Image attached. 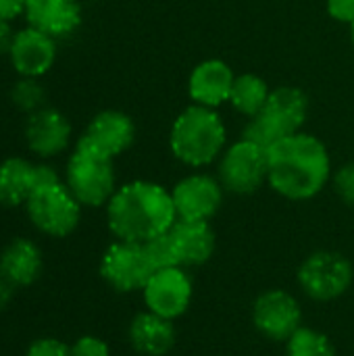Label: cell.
I'll return each instance as SVG.
<instances>
[{
  "instance_id": "1",
  "label": "cell",
  "mask_w": 354,
  "mask_h": 356,
  "mask_svg": "<svg viewBox=\"0 0 354 356\" xmlns=\"http://www.w3.org/2000/svg\"><path fill=\"white\" fill-rule=\"evenodd\" d=\"M334 165L323 140L309 131L292 134L269 148L267 186L282 198L307 202L332 184Z\"/></svg>"
},
{
  "instance_id": "2",
  "label": "cell",
  "mask_w": 354,
  "mask_h": 356,
  "mask_svg": "<svg viewBox=\"0 0 354 356\" xmlns=\"http://www.w3.org/2000/svg\"><path fill=\"white\" fill-rule=\"evenodd\" d=\"M106 209V225L115 240L148 242L167 234L175 221L171 190L150 179H134L117 188Z\"/></svg>"
},
{
  "instance_id": "3",
  "label": "cell",
  "mask_w": 354,
  "mask_h": 356,
  "mask_svg": "<svg viewBox=\"0 0 354 356\" xmlns=\"http://www.w3.org/2000/svg\"><path fill=\"white\" fill-rule=\"evenodd\" d=\"M227 144V125L215 108L190 102L169 127L171 154L192 171L217 165Z\"/></svg>"
},
{
  "instance_id": "4",
  "label": "cell",
  "mask_w": 354,
  "mask_h": 356,
  "mask_svg": "<svg viewBox=\"0 0 354 356\" xmlns=\"http://www.w3.org/2000/svg\"><path fill=\"white\" fill-rule=\"evenodd\" d=\"M309 111H311V100L307 92H303L300 88L296 86L273 88L265 108L257 117L246 119L242 138L269 150L280 140L303 131L309 119Z\"/></svg>"
},
{
  "instance_id": "5",
  "label": "cell",
  "mask_w": 354,
  "mask_h": 356,
  "mask_svg": "<svg viewBox=\"0 0 354 356\" xmlns=\"http://www.w3.org/2000/svg\"><path fill=\"white\" fill-rule=\"evenodd\" d=\"M65 186L71 190V194L79 200L81 207H106L119 188L115 159L98 154L96 150L86 148L81 144H75L67 161Z\"/></svg>"
},
{
  "instance_id": "6",
  "label": "cell",
  "mask_w": 354,
  "mask_h": 356,
  "mask_svg": "<svg viewBox=\"0 0 354 356\" xmlns=\"http://www.w3.org/2000/svg\"><path fill=\"white\" fill-rule=\"evenodd\" d=\"M217 177L227 194L250 196L259 192L267 186L269 150L240 136L219 156Z\"/></svg>"
},
{
  "instance_id": "7",
  "label": "cell",
  "mask_w": 354,
  "mask_h": 356,
  "mask_svg": "<svg viewBox=\"0 0 354 356\" xmlns=\"http://www.w3.org/2000/svg\"><path fill=\"white\" fill-rule=\"evenodd\" d=\"M81 204L65 181L35 188L25 202L31 225L50 238L71 236L81 221Z\"/></svg>"
},
{
  "instance_id": "8",
  "label": "cell",
  "mask_w": 354,
  "mask_h": 356,
  "mask_svg": "<svg viewBox=\"0 0 354 356\" xmlns=\"http://www.w3.org/2000/svg\"><path fill=\"white\" fill-rule=\"evenodd\" d=\"M300 290L317 300L330 302L344 296L354 282L353 263L336 250H317L309 254L296 273Z\"/></svg>"
},
{
  "instance_id": "9",
  "label": "cell",
  "mask_w": 354,
  "mask_h": 356,
  "mask_svg": "<svg viewBox=\"0 0 354 356\" xmlns=\"http://www.w3.org/2000/svg\"><path fill=\"white\" fill-rule=\"evenodd\" d=\"M154 271L156 269L140 242L115 240L100 259V277L119 294L144 290Z\"/></svg>"
},
{
  "instance_id": "10",
  "label": "cell",
  "mask_w": 354,
  "mask_h": 356,
  "mask_svg": "<svg viewBox=\"0 0 354 356\" xmlns=\"http://www.w3.org/2000/svg\"><path fill=\"white\" fill-rule=\"evenodd\" d=\"M175 213L179 221H211L225 198V190L217 175L192 171L171 188Z\"/></svg>"
},
{
  "instance_id": "11",
  "label": "cell",
  "mask_w": 354,
  "mask_h": 356,
  "mask_svg": "<svg viewBox=\"0 0 354 356\" xmlns=\"http://www.w3.org/2000/svg\"><path fill=\"white\" fill-rule=\"evenodd\" d=\"M252 325L271 342H288L303 327V307L286 290H267L252 302Z\"/></svg>"
},
{
  "instance_id": "12",
  "label": "cell",
  "mask_w": 354,
  "mask_h": 356,
  "mask_svg": "<svg viewBox=\"0 0 354 356\" xmlns=\"http://www.w3.org/2000/svg\"><path fill=\"white\" fill-rule=\"evenodd\" d=\"M194 286L184 267L156 269L142 290L146 311L175 321L182 317L192 302Z\"/></svg>"
},
{
  "instance_id": "13",
  "label": "cell",
  "mask_w": 354,
  "mask_h": 356,
  "mask_svg": "<svg viewBox=\"0 0 354 356\" xmlns=\"http://www.w3.org/2000/svg\"><path fill=\"white\" fill-rule=\"evenodd\" d=\"M136 123L127 113L106 108L92 117L77 144L92 148L108 159H117L131 148V144L136 142Z\"/></svg>"
},
{
  "instance_id": "14",
  "label": "cell",
  "mask_w": 354,
  "mask_h": 356,
  "mask_svg": "<svg viewBox=\"0 0 354 356\" xmlns=\"http://www.w3.org/2000/svg\"><path fill=\"white\" fill-rule=\"evenodd\" d=\"M236 71L223 58H204L188 75V98L192 104L219 111L227 104Z\"/></svg>"
},
{
  "instance_id": "15",
  "label": "cell",
  "mask_w": 354,
  "mask_h": 356,
  "mask_svg": "<svg viewBox=\"0 0 354 356\" xmlns=\"http://www.w3.org/2000/svg\"><path fill=\"white\" fill-rule=\"evenodd\" d=\"M71 123L56 108H40L27 117L25 142L29 150L42 159H52L65 152L71 144Z\"/></svg>"
},
{
  "instance_id": "16",
  "label": "cell",
  "mask_w": 354,
  "mask_h": 356,
  "mask_svg": "<svg viewBox=\"0 0 354 356\" xmlns=\"http://www.w3.org/2000/svg\"><path fill=\"white\" fill-rule=\"evenodd\" d=\"M8 58L21 77H42L56 60V40L33 27H25L15 33Z\"/></svg>"
},
{
  "instance_id": "17",
  "label": "cell",
  "mask_w": 354,
  "mask_h": 356,
  "mask_svg": "<svg viewBox=\"0 0 354 356\" xmlns=\"http://www.w3.org/2000/svg\"><path fill=\"white\" fill-rule=\"evenodd\" d=\"M23 17L29 27L61 40L81 25L83 8L79 0H27Z\"/></svg>"
},
{
  "instance_id": "18",
  "label": "cell",
  "mask_w": 354,
  "mask_h": 356,
  "mask_svg": "<svg viewBox=\"0 0 354 356\" xmlns=\"http://www.w3.org/2000/svg\"><path fill=\"white\" fill-rule=\"evenodd\" d=\"M44 269V254L40 246L27 238L10 240L0 252V277L13 288H27L35 284Z\"/></svg>"
},
{
  "instance_id": "19",
  "label": "cell",
  "mask_w": 354,
  "mask_h": 356,
  "mask_svg": "<svg viewBox=\"0 0 354 356\" xmlns=\"http://www.w3.org/2000/svg\"><path fill=\"white\" fill-rule=\"evenodd\" d=\"M177 250L179 267H200L209 263L217 248V236L211 221H175L169 229Z\"/></svg>"
},
{
  "instance_id": "20",
  "label": "cell",
  "mask_w": 354,
  "mask_h": 356,
  "mask_svg": "<svg viewBox=\"0 0 354 356\" xmlns=\"http://www.w3.org/2000/svg\"><path fill=\"white\" fill-rule=\"evenodd\" d=\"M127 340L138 355L165 356L175 344V327L173 321L144 311L131 319L127 327Z\"/></svg>"
},
{
  "instance_id": "21",
  "label": "cell",
  "mask_w": 354,
  "mask_h": 356,
  "mask_svg": "<svg viewBox=\"0 0 354 356\" xmlns=\"http://www.w3.org/2000/svg\"><path fill=\"white\" fill-rule=\"evenodd\" d=\"M33 169L35 165L21 156H10L0 163V204L2 207H25L33 192Z\"/></svg>"
},
{
  "instance_id": "22",
  "label": "cell",
  "mask_w": 354,
  "mask_h": 356,
  "mask_svg": "<svg viewBox=\"0 0 354 356\" xmlns=\"http://www.w3.org/2000/svg\"><path fill=\"white\" fill-rule=\"evenodd\" d=\"M271 90L273 88H269L265 77H261L257 73H240V75H236L227 104L238 115L252 119L265 108V104L271 96Z\"/></svg>"
},
{
  "instance_id": "23",
  "label": "cell",
  "mask_w": 354,
  "mask_h": 356,
  "mask_svg": "<svg viewBox=\"0 0 354 356\" xmlns=\"http://www.w3.org/2000/svg\"><path fill=\"white\" fill-rule=\"evenodd\" d=\"M286 356H338L332 340L313 327L303 325L288 342H286Z\"/></svg>"
},
{
  "instance_id": "24",
  "label": "cell",
  "mask_w": 354,
  "mask_h": 356,
  "mask_svg": "<svg viewBox=\"0 0 354 356\" xmlns=\"http://www.w3.org/2000/svg\"><path fill=\"white\" fill-rule=\"evenodd\" d=\"M10 100L15 102L17 108L31 115V113L44 108L46 90L42 88L38 77H21L10 90Z\"/></svg>"
},
{
  "instance_id": "25",
  "label": "cell",
  "mask_w": 354,
  "mask_h": 356,
  "mask_svg": "<svg viewBox=\"0 0 354 356\" xmlns=\"http://www.w3.org/2000/svg\"><path fill=\"white\" fill-rule=\"evenodd\" d=\"M144 248L154 265V269H167V267H179L177 250L171 240V234H161L148 242H144Z\"/></svg>"
},
{
  "instance_id": "26",
  "label": "cell",
  "mask_w": 354,
  "mask_h": 356,
  "mask_svg": "<svg viewBox=\"0 0 354 356\" xmlns=\"http://www.w3.org/2000/svg\"><path fill=\"white\" fill-rule=\"evenodd\" d=\"M332 188L336 192V196L348 204L354 207V161L340 165L334 175H332Z\"/></svg>"
},
{
  "instance_id": "27",
  "label": "cell",
  "mask_w": 354,
  "mask_h": 356,
  "mask_svg": "<svg viewBox=\"0 0 354 356\" xmlns=\"http://www.w3.org/2000/svg\"><path fill=\"white\" fill-rule=\"evenodd\" d=\"M69 348L71 356H111L108 344L98 336H81Z\"/></svg>"
},
{
  "instance_id": "28",
  "label": "cell",
  "mask_w": 354,
  "mask_h": 356,
  "mask_svg": "<svg viewBox=\"0 0 354 356\" xmlns=\"http://www.w3.org/2000/svg\"><path fill=\"white\" fill-rule=\"evenodd\" d=\"M25 356H71V348L58 338H38L29 344Z\"/></svg>"
},
{
  "instance_id": "29",
  "label": "cell",
  "mask_w": 354,
  "mask_h": 356,
  "mask_svg": "<svg viewBox=\"0 0 354 356\" xmlns=\"http://www.w3.org/2000/svg\"><path fill=\"white\" fill-rule=\"evenodd\" d=\"M325 8L334 21L348 27L354 23V0H325Z\"/></svg>"
},
{
  "instance_id": "30",
  "label": "cell",
  "mask_w": 354,
  "mask_h": 356,
  "mask_svg": "<svg viewBox=\"0 0 354 356\" xmlns=\"http://www.w3.org/2000/svg\"><path fill=\"white\" fill-rule=\"evenodd\" d=\"M61 177L56 173V169L52 165H46V163H38L35 169H33V190L35 188H42V186H50V184H58Z\"/></svg>"
},
{
  "instance_id": "31",
  "label": "cell",
  "mask_w": 354,
  "mask_h": 356,
  "mask_svg": "<svg viewBox=\"0 0 354 356\" xmlns=\"http://www.w3.org/2000/svg\"><path fill=\"white\" fill-rule=\"evenodd\" d=\"M27 0H0V19L13 21L23 15Z\"/></svg>"
},
{
  "instance_id": "32",
  "label": "cell",
  "mask_w": 354,
  "mask_h": 356,
  "mask_svg": "<svg viewBox=\"0 0 354 356\" xmlns=\"http://www.w3.org/2000/svg\"><path fill=\"white\" fill-rule=\"evenodd\" d=\"M13 21H6V19H0V54H8L10 46H13V40H15V29L10 25Z\"/></svg>"
},
{
  "instance_id": "33",
  "label": "cell",
  "mask_w": 354,
  "mask_h": 356,
  "mask_svg": "<svg viewBox=\"0 0 354 356\" xmlns=\"http://www.w3.org/2000/svg\"><path fill=\"white\" fill-rule=\"evenodd\" d=\"M15 290L4 277H0V313L8 309V305L13 302V296H15Z\"/></svg>"
},
{
  "instance_id": "34",
  "label": "cell",
  "mask_w": 354,
  "mask_h": 356,
  "mask_svg": "<svg viewBox=\"0 0 354 356\" xmlns=\"http://www.w3.org/2000/svg\"><path fill=\"white\" fill-rule=\"evenodd\" d=\"M351 42H353V48H354V23L351 25Z\"/></svg>"
}]
</instances>
